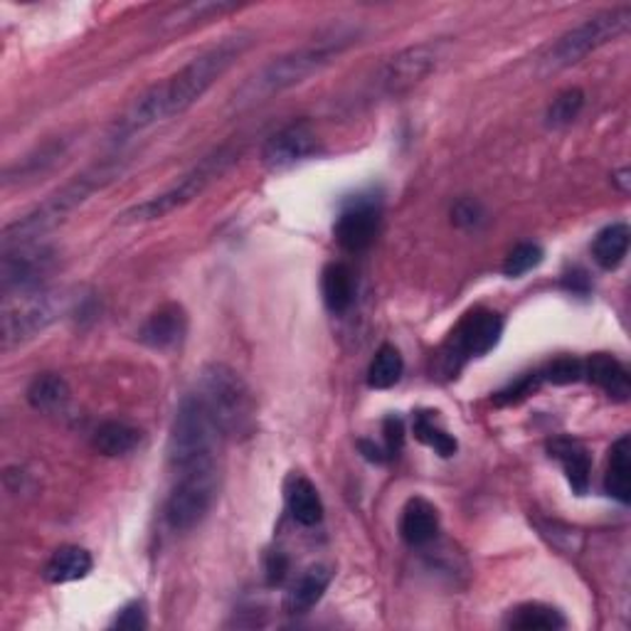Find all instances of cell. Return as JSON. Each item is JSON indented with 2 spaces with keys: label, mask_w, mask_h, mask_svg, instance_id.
Instances as JSON below:
<instances>
[{
  "label": "cell",
  "mask_w": 631,
  "mask_h": 631,
  "mask_svg": "<svg viewBox=\"0 0 631 631\" xmlns=\"http://www.w3.org/2000/svg\"><path fill=\"white\" fill-rule=\"evenodd\" d=\"M252 43L254 35L240 31L207 47L205 52L197 54L191 64H185L171 80L156 84L144 97L134 101V107L119 119L117 138H129L138 134V131L158 124V121L183 114L250 50Z\"/></svg>",
  "instance_id": "obj_1"
},
{
  "label": "cell",
  "mask_w": 631,
  "mask_h": 631,
  "mask_svg": "<svg viewBox=\"0 0 631 631\" xmlns=\"http://www.w3.org/2000/svg\"><path fill=\"white\" fill-rule=\"evenodd\" d=\"M353 40V33H331L318 37V40L311 45L299 47V50L281 54V58L271 60L242 84L240 92L234 94V104H238L240 109L254 107V104L267 101L269 97H275V94L296 87V84L306 82L308 77H314L316 72L328 68Z\"/></svg>",
  "instance_id": "obj_2"
},
{
  "label": "cell",
  "mask_w": 631,
  "mask_h": 631,
  "mask_svg": "<svg viewBox=\"0 0 631 631\" xmlns=\"http://www.w3.org/2000/svg\"><path fill=\"white\" fill-rule=\"evenodd\" d=\"M119 173V166L114 161H107L101 166H94L82 175L72 178L70 183H64L58 193H52L45 203H40L25 215V218L5 225L3 230V250L15 247V244L37 242L45 238L47 232H52L58 225H62L77 207L87 201V197L99 191L101 185L114 181Z\"/></svg>",
  "instance_id": "obj_3"
},
{
  "label": "cell",
  "mask_w": 631,
  "mask_h": 631,
  "mask_svg": "<svg viewBox=\"0 0 631 631\" xmlns=\"http://www.w3.org/2000/svg\"><path fill=\"white\" fill-rule=\"evenodd\" d=\"M225 439L218 422L195 392L185 395L178 404L171 437H168V461L175 474L197 466L218 464V449Z\"/></svg>",
  "instance_id": "obj_4"
},
{
  "label": "cell",
  "mask_w": 631,
  "mask_h": 631,
  "mask_svg": "<svg viewBox=\"0 0 631 631\" xmlns=\"http://www.w3.org/2000/svg\"><path fill=\"white\" fill-rule=\"evenodd\" d=\"M197 398L218 422L225 437H247L257 420V402L240 373L222 363L205 365L197 375Z\"/></svg>",
  "instance_id": "obj_5"
},
{
  "label": "cell",
  "mask_w": 631,
  "mask_h": 631,
  "mask_svg": "<svg viewBox=\"0 0 631 631\" xmlns=\"http://www.w3.org/2000/svg\"><path fill=\"white\" fill-rule=\"evenodd\" d=\"M238 158V148L222 146L218 150H213L210 156H205L201 163H197L191 173L181 178V183H175L173 187H168L166 193L148 197L146 203H141L136 207H131L124 215H121V225H141V222H154L161 220L166 215H171L178 207L187 205L195 201L197 195L207 191V185L228 171L230 163Z\"/></svg>",
  "instance_id": "obj_6"
},
{
  "label": "cell",
  "mask_w": 631,
  "mask_h": 631,
  "mask_svg": "<svg viewBox=\"0 0 631 631\" xmlns=\"http://www.w3.org/2000/svg\"><path fill=\"white\" fill-rule=\"evenodd\" d=\"M72 299L68 291H31V294L3 296V351L33 341L47 326H52L62 314H68Z\"/></svg>",
  "instance_id": "obj_7"
},
{
  "label": "cell",
  "mask_w": 631,
  "mask_h": 631,
  "mask_svg": "<svg viewBox=\"0 0 631 631\" xmlns=\"http://www.w3.org/2000/svg\"><path fill=\"white\" fill-rule=\"evenodd\" d=\"M631 23V5H617L609 8L605 13H597L578 27H572L570 33H565L558 43H555L548 54L543 58L545 70H565L570 64L587 58L590 52L599 50L607 43L617 40V37L629 31Z\"/></svg>",
  "instance_id": "obj_8"
},
{
  "label": "cell",
  "mask_w": 631,
  "mask_h": 631,
  "mask_svg": "<svg viewBox=\"0 0 631 631\" xmlns=\"http://www.w3.org/2000/svg\"><path fill=\"white\" fill-rule=\"evenodd\" d=\"M220 488L218 464L197 466L178 474L171 496L166 503V521L173 531H193L201 525L215 506Z\"/></svg>",
  "instance_id": "obj_9"
},
{
  "label": "cell",
  "mask_w": 631,
  "mask_h": 631,
  "mask_svg": "<svg viewBox=\"0 0 631 631\" xmlns=\"http://www.w3.org/2000/svg\"><path fill=\"white\" fill-rule=\"evenodd\" d=\"M54 269H58V252L47 244L27 242L3 250V267H0L3 296L31 294V291L45 289Z\"/></svg>",
  "instance_id": "obj_10"
},
{
  "label": "cell",
  "mask_w": 631,
  "mask_h": 631,
  "mask_svg": "<svg viewBox=\"0 0 631 631\" xmlns=\"http://www.w3.org/2000/svg\"><path fill=\"white\" fill-rule=\"evenodd\" d=\"M501 316L484 308L471 311V314L464 316V321L457 326V331L451 333V341L447 343L445 351H441V357H445L447 363V373H457L469 357L486 355L501 341Z\"/></svg>",
  "instance_id": "obj_11"
},
{
  "label": "cell",
  "mask_w": 631,
  "mask_h": 631,
  "mask_svg": "<svg viewBox=\"0 0 631 631\" xmlns=\"http://www.w3.org/2000/svg\"><path fill=\"white\" fill-rule=\"evenodd\" d=\"M439 60V47L425 43V45H414L408 47L385 62V68L380 70L378 87L388 97H400V94L410 92L412 87L427 77V74L437 68Z\"/></svg>",
  "instance_id": "obj_12"
},
{
  "label": "cell",
  "mask_w": 631,
  "mask_h": 631,
  "mask_svg": "<svg viewBox=\"0 0 631 631\" xmlns=\"http://www.w3.org/2000/svg\"><path fill=\"white\" fill-rule=\"evenodd\" d=\"M318 150V138L311 129L308 121H296L289 124L267 141L265 150H262V161L269 171H287V168L306 161Z\"/></svg>",
  "instance_id": "obj_13"
},
{
  "label": "cell",
  "mask_w": 631,
  "mask_h": 631,
  "mask_svg": "<svg viewBox=\"0 0 631 631\" xmlns=\"http://www.w3.org/2000/svg\"><path fill=\"white\" fill-rule=\"evenodd\" d=\"M380 228V207L375 201H351L336 222V240L345 252L357 254L365 252L375 242V234Z\"/></svg>",
  "instance_id": "obj_14"
},
{
  "label": "cell",
  "mask_w": 631,
  "mask_h": 631,
  "mask_svg": "<svg viewBox=\"0 0 631 631\" xmlns=\"http://www.w3.org/2000/svg\"><path fill=\"white\" fill-rule=\"evenodd\" d=\"M187 333V314L183 306L166 304L148 316V321L141 326L138 341L154 348V351H168L183 341Z\"/></svg>",
  "instance_id": "obj_15"
},
{
  "label": "cell",
  "mask_w": 631,
  "mask_h": 631,
  "mask_svg": "<svg viewBox=\"0 0 631 631\" xmlns=\"http://www.w3.org/2000/svg\"><path fill=\"white\" fill-rule=\"evenodd\" d=\"M548 454L560 461V466L568 476V482L572 486V492L582 496L587 494L590 488V471H592V459L585 445L572 437H555L548 441Z\"/></svg>",
  "instance_id": "obj_16"
},
{
  "label": "cell",
  "mask_w": 631,
  "mask_h": 631,
  "mask_svg": "<svg viewBox=\"0 0 631 631\" xmlns=\"http://www.w3.org/2000/svg\"><path fill=\"white\" fill-rule=\"evenodd\" d=\"M439 533V513L425 498H410L400 518V535L412 548H425L435 543Z\"/></svg>",
  "instance_id": "obj_17"
},
{
  "label": "cell",
  "mask_w": 631,
  "mask_h": 631,
  "mask_svg": "<svg viewBox=\"0 0 631 631\" xmlns=\"http://www.w3.org/2000/svg\"><path fill=\"white\" fill-rule=\"evenodd\" d=\"M585 375L599 390H605L611 400L627 402L631 395V380L627 367L615 355L597 353L585 363Z\"/></svg>",
  "instance_id": "obj_18"
},
{
  "label": "cell",
  "mask_w": 631,
  "mask_h": 631,
  "mask_svg": "<svg viewBox=\"0 0 631 631\" xmlns=\"http://www.w3.org/2000/svg\"><path fill=\"white\" fill-rule=\"evenodd\" d=\"M238 3H228V0H195V3H183L175 5L168 11L161 23H158V31L161 33H181L185 27H193L195 23H205L215 15H225L238 11Z\"/></svg>",
  "instance_id": "obj_19"
},
{
  "label": "cell",
  "mask_w": 631,
  "mask_h": 631,
  "mask_svg": "<svg viewBox=\"0 0 631 631\" xmlns=\"http://www.w3.org/2000/svg\"><path fill=\"white\" fill-rule=\"evenodd\" d=\"M331 580L333 572L331 568H326V565H314V568H308L289 590L284 602L289 615H306L311 607H316L328 585H331Z\"/></svg>",
  "instance_id": "obj_20"
},
{
  "label": "cell",
  "mask_w": 631,
  "mask_h": 631,
  "mask_svg": "<svg viewBox=\"0 0 631 631\" xmlns=\"http://www.w3.org/2000/svg\"><path fill=\"white\" fill-rule=\"evenodd\" d=\"M284 494H287L289 513L299 525H306V529H311V525L321 523V518H324L321 496H318L316 486L311 484L306 476H299V474L289 476Z\"/></svg>",
  "instance_id": "obj_21"
},
{
  "label": "cell",
  "mask_w": 631,
  "mask_h": 631,
  "mask_svg": "<svg viewBox=\"0 0 631 631\" xmlns=\"http://www.w3.org/2000/svg\"><path fill=\"white\" fill-rule=\"evenodd\" d=\"M92 572V555L80 545H62L45 565V580L52 585L84 580Z\"/></svg>",
  "instance_id": "obj_22"
},
{
  "label": "cell",
  "mask_w": 631,
  "mask_h": 631,
  "mask_svg": "<svg viewBox=\"0 0 631 631\" xmlns=\"http://www.w3.org/2000/svg\"><path fill=\"white\" fill-rule=\"evenodd\" d=\"M144 435L141 429L124 425V422H104V425L94 432V449L104 457H129L141 447Z\"/></svg>",
  "instance_id": "obj_23"
},
{
  "label": "cell",
  "mask_w": 631,
  "mask_h": 631,
  "mask_svg": "<svg viewBox=\"0 0 631 631\" xmlns=\"http://www.w3.org/2000/svg\"><path fill=\"white\" fill-rule=\"evenodd\" d=\"M605 492L619 503L631 501V445H629V437H621L617 445L609 449Z\"/></svg>",
  "instance_id": "obj_24"
},
{
  "label": "cell",
  "mask_w": 631,
  "mask_h": 631,
  "mask_svg": "<svg viewBox=\"0 0 631 631\" xmlns=\"http://www.w3.org/2000/svg\"><path fill=\"white\" fill-rule=\"evenodd\" d=\"M321 291H324V301L331 314H345L351 308L353 299H355V281H353V271L348 269L341 262H333L324 269V279H321Z\"/></svg>",
  "instance_id": "obj_25"
},
{
  "label": "cell",
  "mask_w": 631,
  "mask_h": 631,
  "mask_svg": "<svg viewBox=\"0 0 631 631\" xmlns=\"http://www.w3.org/2000/svg\"><path fill=\"white\" fill-rule=\"evenodd\" d=\"M629 240H631L629 225L624 222L609 225V228L602 230L595 242H592V257H595L602 269H617L627 257Z\"/></svg>",
  "instance_id": "obj_26"
},
{
  "label": "cell",
  "mask_w": 631,
  "mask_h": 631,
  "mask_svg": "<svg viewBox=\"0 0 631 631\" xmlns=\"http://www.w3.org/2000/svg\"><path fill=\"white\" fill-rule=\"evenodd\" d=\"M70 400V385L58 373H43L27 388V402L37 412H58Z\"/></svg>",
  "instance_id": "obj_27"
},
{
  "label": "cell",
  "mask_w": 631,
  "mask_h": 631,
  "mask_svg": "<svg viewBox=\"0 0 631 631\" xmlns=\"http://www.w3.org/2000/svg\"><path fill=\"white\" fill-rule=\"evenodd\" d=\"M568 621H565L562 611H558L550 605H543V602H525V605H518L511 609V615L506 619V627L511 629H525V631H535V629H545V631H555L562 629Z\"/></svg>",
  "instance_id": "obj_28"
},
{
  "label": "cell",
  "mask_w": 631,
  "mask_h": 631,
  "mask_svg": "<svg viewBox=\"0 0 631 631\" xmlns=\"http://www.w3.org/2000/svg\"><path fill=\"white\" fill-rule=\"evenodd\" d=\"M404 371V361L395 345H383L378 355L373 357L371 371H367V385L375 390H388L398 385Z\"/></svg>",
  "instance_id": "obj_29"
},
{
  "label": "cell",
  "mask_w": 631,
  "mask_h": 631,
  "mask_svg": "<svg viewBox=\"0 0 631 631\" xmlns=\"http://www.w3.org/2000/svg\"><path fill=\"white\" fill-rule=\"evenodd\" d=\"M435 412H417L414 414V437H417L422 445H427L437 451L439 457H454L457 454V439L449 435V432L441 429L435 417Z\"/></svg>",
  "instance_id": "obj_30"
},
{
  "label": "cell",
  "mask_w": 631,
  "mask_h": 631,
  "mask_svg": "<svg viewBox=\"0 0 631 631\" xmlns=\"http://www.w3.org/2000/svg\"><path fill=\"white\" fill-rule=\"evenodd\" d=\"M582 107H585V94L582 89H568L558 94L548 107V114H545V124L550 129H562L570 126L574 119L580 117Z\"/></svg>",
  "instance_id": "obj_31"
},
{
  "label": "cell",
  "mask_w": 631,
  "mask_h": 631,
  "mask_svg": "<svg viewBox=\"0 0 631 631\" xmlns=\"http://www.w3.org/2000/svg\"><path fill=\"white\" fill-rule=\"evenodd\" d=\"M543 257H545V252L543 247H538V244H533V242L518 244V247L508 252V257L503 262V275L513 279L529 275V271L543 265Z\"/></svg>",
  "instance_id": "obj_32"
},
{
  "label": "cell",
  "mask_w": 631,
  "mask_h": 631,
  "mask_svg": "<svg viewBox=\"0 0 631 631\" xmlns=\"http://www.w3.org/2000/svg\"><path fill=\"white\" fill-rule=\"evenodd\" d=\"M541 375L543 380H548L553 385L578 383L582 375H585V363H580L578 357H558V361H553Z\"/></svg>",
  "instance_id": "obj_33"
},
{
  "label": "cell",
  "mask_w": 631,
  "mask_h": 631,
  "mask_svg": "<svg viewBox=\"0 0 631 631\" xmlns=\"http://www.w3.org/2000/svg\"><path fill=\"white\" fill-rule=\"evenodd\" d=\"M543 380L541 373H529L523 375V378H518L511 388H506L496 395V404H513V402H521L538 390V385Z\"/></svg>",
  "instance_id": "obj_34"
},
{
  "label": "cell",
  "mask_w": 631,
  "mask_h": 631,
  "mask_svg": "<svg viewBox=\"0 0 631 631\" xmlns=\"http://www.w3.org/2000/svg\"><path fill=\"white\" fill-rule=\"evenodd\" d=\"M146 607L144 602H129V605L119 611L114 619V629H126V631H138L146 629Z\"/></svg>",
  "instance_id": "obj_35"
},
{
  "label": "cell",
  "mask_w": 631,
  "mask_h": 631,
  "mask_svg": "<svg viewBox=\"0 0 631 631\" xmlns=\"http://www.w3.org/2000/svg\"><path fill=\"white\" fill-rule=\"evenodd\" d=\"M451 220H454L459 228H476V225L484 220V207L476 201L464 197V201H459L454 210H451Z\"/></svg>",
  "instance_id": "obj_36"
},
{
  "label": "cell",
  "mask_w": 631,
  "mask_h": 631,
  "mask_svg": "<svg viewBox=\"0 0 631 631\" xmlns=\"http://www.w3.org/2000/svg\"><path fill=\"white\" fill-rule=\"evenodd\" d=\"M385 441H388V457H395L398 451L402 449V441H404V427H402V420L400 417H388L385 420Z\"/></svg>",
  "instance_id": "obj_37"
},
{
  "label": "cell",
  "mask_w": 631,
  "mask_h": 631,
  "mask_svg": "<svg viewBox=\"0 0 631 631\" xmlns=\"http://www.w3.org/2000/svg\"><path fill=\"white\" fill-rule=\"evenodd\" d=\"M287 572H289V560L284 558V555H269V560H267V580H269V585H281L287 578Z\"/></svg>",
  "instance_id": "obj_38"
},
{
  "label": "cell",
  "mask_w": 631,
  "mask_h": 631,
  "mask_svg": "<svg viewBox=\"0 0 631 631\" xmlns=\"http://www.w3.org/2000/svg\"><path fill=\"white\" fill-rule=\"evenodd\" d=\"M565 287H568L570 291H574V294H587V291H590V279H587L585 271H574V275L565 277Z\"/></svg>",
  "instance_id": "obj_39"
},
{
  "label": "cell",
  "mask_w": 631,
  "mask_h": 631,
  "mask_svg": "<svg viewBox=\"0 0 631 631\" xmlns=\"http://www.w3.org/2000/svg\"><path fill=\"white\" fill-rule=\"evenodd\" d=\"M361 451H363V454H365V459H371V461H378V464H383V461L388 459V457L383 454V451H380L378 447L367 445V441H361Z\"/></svg>",
  "instance_id": "obj_40"
}]
</instances>
